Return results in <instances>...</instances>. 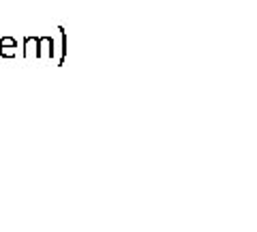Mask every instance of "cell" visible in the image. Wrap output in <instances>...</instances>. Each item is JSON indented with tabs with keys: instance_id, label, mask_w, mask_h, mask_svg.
Returning <instances> with one entry per match:
<instances>
[{
	"instance_id": "6da1fadb",
	"label": "cell",
	"mask_w": 257,
	"mask_h": 232,
	"mask_svg": "<svg viewBox=\"0 0 257 232\" xmlns=\"http://www.w3.org/2000/svg\"><path fill=\"white\" fill-rule=\"evenodd\" d=\"M0 56H15V41L11 37L0 39Z\"/></svg>"
}]
</instances>
